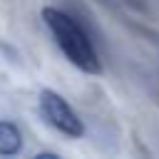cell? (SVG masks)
Listing matches in <instances>:
<instances>
[{
	"label": "cell",
	"mask_w": 159,
	"mask_h": 159,
	"mask_svg": "<svg viewBox=\"0 0 159 159\" xmlns=\"http://www.w3.org/2000/svg\"><path fill=\"white\" fill-rule=\"evenodd\" d=\"M42 20H45L47 30L52 32V37H55L57 47L62 50V55L77 70H82L87 75H99L102 72V60L97 55L94 42L89 40L84 27L72 15H67L60 7L47 5V7H42Z\"/></svg>",
	"instance_id": "6da1fadb"
},
{
	"label": "cell",
	"mask_w": 159,
	"mask_h": 159,
	"mask_svg": "<svg viewBox=\"0 0 159 159\" xmlns=\"http://www.w3.org/2000/svg\"><path fill=\"white\" fill-rule=\"evenodd\" d=\"M37 102H40V114L45 117V122L52 129H57L60 134H65L70 139H80L84 134V124H82L80 114L72 109V104L60 92L42 89L40 97H37Z\"/></svg>",
	"instance_id": "7a4b0ae2"
},
{
	"label": "cell",
	"mask_w": 159,
	"mask_h": 159,
	"mask_svg": "<svg viewBox=\"0 0 159 159\" xmlns=\"http://www.w3.org/2000/svg\"><path fill=\"white\" fill-rule=\"evenodd\" d=\"M22 149L20 127L10 119H0V157H15Z\"/></svg>",
	"instance_id": "3957f363"
}]
</instances>
